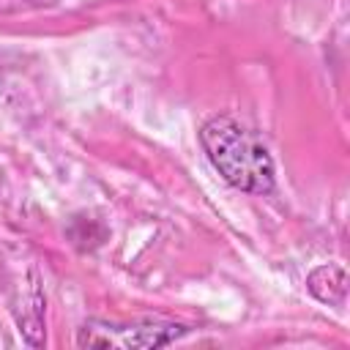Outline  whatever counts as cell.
Instances as JSON below:
<instances>
[{
  "instance_id": "cell-3",
  "label": "cell",
  "mask_w": 350,
  "mask_h": 350,
  "mask_svg": "<svg viewBox=\"0 0 350 350\" xmlns=\"http://www.w3.org/2000/svg\"><path fill=\"white\" fill-rule=\"evenodd\" d=\"M306 287H309V293H312L320 304H345L347 273H345L342 265L325 262V265H317V268L306 276Z\"/></svg>"
},
{
  "instance_id": "cell-1",
  "label": "cell",
  "mask_w": 350,
  "mask_h": 350,
  "mask_svg": "<svg viewBox=\"0 0 350 350\" xmlns=\"http://www.w3.org/2000/svg\"><path fill=\"white\" fill-rule=\"evenodd\" d=\"M200 142L213 170L238 191L268 194L273 189V159L262 139L230 115H216L202 123Z\"/></svg>"
},
{
  "instance_id": "cell-2",
  "label": "cell",
  "mask_w": 350,
  "mask_h": 350,
  "mask_svg": "<svg viewBox=\"0 0 350 350\" xmlns=\"http://www.w3.org/2000/svg\"><path fill=\"white\" fill-rule=\"evenodd\" d=\"M186 334L175 323H137V325H104L85 323L77 334L79 347H161Z\"/></svg>"
}]
</instances>
